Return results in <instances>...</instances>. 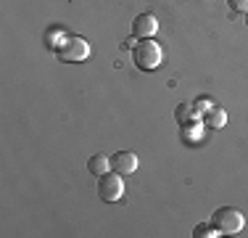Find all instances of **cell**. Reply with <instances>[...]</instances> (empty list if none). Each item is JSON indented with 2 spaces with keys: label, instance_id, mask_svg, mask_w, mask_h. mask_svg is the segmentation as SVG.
Returning <instances> with one entry per match:
<instances>
[{
  "label": "cell",
  "instance_id": "obj_12",
  "mask_svg": "<svg viewBox=\"0 0 248 238\" xmlns=\"http://www.w3.org/2000/svg\"><path fill=\"white\" fill-rule=\"evenodd\" d=\"M246 24H248V14H246Z\"/></svg>",
  "mask_w": 248,
  "mask_h": 238
},
{
  "label": "cell",
  "instance_id": "obj_5",
  "mask_svg": "<svg viewBox=\"0 0 248 238\" xmlns=\"http://www.w3.org/2000/svg\"><path fill=\"white\" fill-rule=\"evenodd\" d=\"M156 29H158L156 16H153V14H140L138 19L132 21V37L148 40V37H153V34H156Z\"/></svg>",
  "mask_w": 248,
  "mask_h": 238
},
{
  "label": "cell",
  "instance_id": "obj_6",
  "mask_svg": "<svg viewBox=\"0 0 248 238\" xmlns=\"http://www.w3.org/2000/svg\"><path fill=\"white\" fill-rule=\"evenodd\" d=\"M108 162H111V170L119 172V175H132L138 170V156L132 151H116Z\"/></svg>",
  "mask_w": 248,
  "mask_h": 238
},
{
  "label": "cell",
  "instance_id": "obj_3",
  "mask_svg": "<svg viewBox=\"0 0 248 238\" xmlns=\"http://www.w3.org/2000/svg\"><path fill=\"white\" fill-rule=\"evenodd\" d=\"M132 58H135V64H138V69L151 71V69H156L158 64H161V45L153 43L151 37L140 40V43L132 48Z\"/></svg>",
  "mask_w": 248,
  "mask_h": 238
},
{
  "label": "cell",
  "instance_id": "obj_11",
  "mask_svg": "<svg viewBox=\"0 0 248 238\" xmlns=\"http://www.w3.org/2000/svg\"><path fill=\"white\" fill-rule=\"evenodd\" d=\"M227 5L235 14H248V0H227Z\"/></svg>",
  "mask_w": 248,
  "mask_h": 238
},
{
  "label": "cell",
  "instance_id": "obj_9",
  "mask_svg": "<svg viewBox=\"0 0 248 238\" xmlns=\"http://www.w3.org/2000/svg\"><path fill=\"white\" fill-rule=\"evenodd\" d=\"M174 119H177L180 124H193L196 119H201V114H198L196 109H190L187 103H180V106L174 109Z\"/></svg>",
  "mask_w": 248,
  "mask_h": 238
},
{
  "label": "cell",
  "instance_id": "obj_2",
  "mask_svg": "<svg viewBox=\"0 0 248 238\" xmlns=\"http://www.w3.org/2000/svg\"><path fill=\"white\" fill-rule=\"evenodd\" d=\"M56 56L61 58V61H66V64H79V61H85V58L90 56V45H87V40H82V37L66 34V37H61V43L56 45Z\"/></svg>",
  "mask_w": 248,
  "mask_h": 238
},
{
  "label": "cell",
  "instance_id": "obj_1",
  "mask_svg": "<svg viewBox=\"0 0 248 238\" xmlns=\"http://www.w3.org/2000/svg\"><path fill=\"white\" fill-rule=\"evenodd\" d=\"M211 225L219 230V236H235V233L243 230L246 217H243V212L235 209V206H222V209H217L211 214Z\"/></svg>",
  "mask_w": 248,
  "mask_h": 238
},
{
  "label": "cell",
  "instance_id": "obj_7",
  "mask_svg": "<svg viewBox=\"0 0 248 238\" xmlns=\"http://www.w3.org/2000/svg\"><path fill=\"white\" fill-rule=\"evenodd\" d=\"M201 122H203L206 127H211V130H222L224 124H227V111L214 103L211 109H206L203 114H201Z\"/></svg>",
  "mask_w": 248,
  "mask_h": 238
},
{
  "label": "cell",
  "instance_id": "obj_8",
  "mask_svg": "<svg viewBox=\"0 0 248 238\" xmlns=\"http://www.w3.org/2000/svg\"><path fill=\"white\" fill-rule=\"evenodd\" d=\"M87 170H90L95 177H100V175H106V172L111 170V162L103 156V153H93V156L87 159Z\"/></svg>",
  "mask_w": 248,
  "mask_h": 238
},
{
  "label": "cell",
  "instance_id": "obj_4",
  "mask_svg": "<svg viewBox=\"0 0 248 238\" xmlns=\"http://www.w3.org/2000/svg\"><path fill=\"white\" fill-rule=\"evenodd\" d=\"M122 177L119 172H114V170H108L106 175H100L98 177V196L103 201H119L122 196H124V183H122Z\"/></svg>",
  "mask_w": 248,
  "mask_h": 238
},
{
  "label": "cell",
  "instance_id": "obj_10",
  "mask_svg": "<svg viewBox=\"0 0 248 238\" xmlns=\"http://www.w3.org/2000/svg\"><path fill=\"white\" fill-rule=\"evenodd\" d=\"M217 236H219V230L211 222H201V225H196V230H193V238H217Z\"/></svg>",
  "mask_w": 248,
  "mask_h": 238
}]
</instances>
